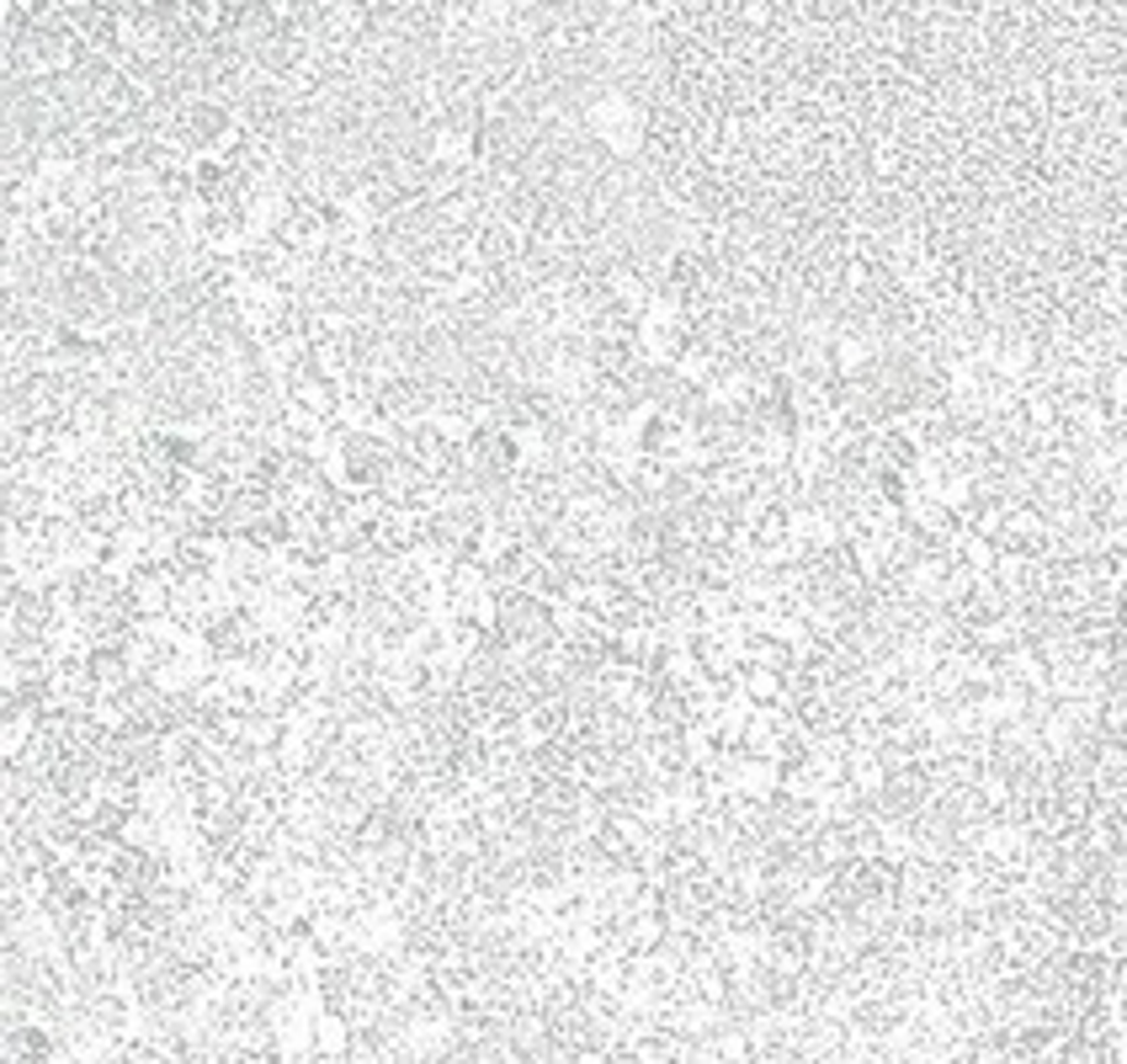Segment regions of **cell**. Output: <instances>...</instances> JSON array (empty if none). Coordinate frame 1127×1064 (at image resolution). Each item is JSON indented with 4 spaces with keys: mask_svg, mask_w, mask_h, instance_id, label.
<instances>
[{
    "mask_svg": "<svg viewBox=\"0 0 1127 1064\" xmlns=\"http://www.w3.org/2000/svg\"><path fill=\"white\" fill-rule=\"evenodd\" d=\"M873 357H878V346H873L867 335H841L835 352H830V363L841 368V378H862V373L873 368Z\"/></svg>",
    "mask_w": 1127,
    "mask_h": 1064,
    "instance_id": "1",
    "label": "cell"
}]
</instances>
